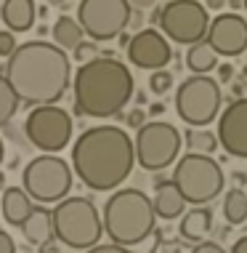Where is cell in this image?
Wrapping results in <instances>:
<instances>
[{"label":"cell","instance_id":"52a82bcc","mask_svg":"<svg viewBox=\"0 0 247 253\" xmlns=\"http://www.w3.org/2000/svg\"><path fill=\"white\" fill-rule=\"evenodd\" d=\"M22 189L35 203H59L72 192V168L56 155L32 157L22 170Z\"/></svg>","mask_w":247,"mask_h":253},{"label":"cell","instance_id":"5b68a950","mask_svg":"<svg viewBox=\"0 0 247 253\" xmlns=\"http://www.w3.org/2000/svg\"><path fill=\"white\" fill-rule=\"evenodd\" d=\"M51 221H53V237L72 251L93 248V245H99L101 235H104L96 205L80 195L64 197V200L53 205Z\"/></svg>","mask_w":247,"mask_h":253},{"label":"cell","instance_id":"6da1fadb","mask_svg":"<svg viewBox=\"0 0 247 253\" xmlns=\"http://www.w3.org/2000/svg\"><path fill=\"white\" fill-rule=\"evenodd\" d=\"M3 78L16 93L19 104L48 107L59 104V99L72 85V61L67 51L56 48L48 40H30L13 48L5 59Z\"/></svg>","mask_w":247,"mask_h":253},{"label":"cell","instance_id":"30bf717a","mask_svg":"<svg viewBox=\"0 0 247 253\" xmlns=\"http://www.w3.org/2000/svg\"><path fill=\"white\" fill-rule=\"evenodd\" d=\"M181 133L176 126L165 120H152L143 123L136 133L133 141V152H136V163L143 170H162L170 163H176L178 149H181Z\"/></svg>","mask_w":247,"mask_h":253},{"label":"cell","instance_id":"7402d4cb","mask_svg":"<svg viewBox=\"0 0 247 253\" xmlns=\"http://www.w3.org/2000/svg\"><path fill=\"white\" fill-rule=\"evenodd\" d=\"M186 67L194 75H208L218 67V53L210 48L208 40H200V43L189 45L186 51Z\"/></svg>","mask_w":247,"mask_h":253},{"label":"cell","instance_id":"d6a6232c","mask_svg":"<svg viewBox=\"0 0 247 253\" xmlns=\"http://www.w3.org/2000/svg\"><path fill=\"white\" fill-rule=\"evenodd\" d=\"M143 120H146V118H143L141 109H133V112L128 115V126H130V128H141V126H143Z\"/></svg>","mask_w":247,"mask_h":253},{"label":"cell","instance_id":"b9f144b4","mask_svg":"<svg viewBox=\"0 0 247 253\" xmlns=\"http://www.w3.org/2000/svg\"><path fill=\"white\" fill-rule=\"evenodd\" d=\"M3 181H5V179H3V173H0V187H3Z\"/></svg>","mask_w":247,"mask_h":253},{"label":"cell","instance_id":"ab89813d","mask_svg":"<svg viewBox=\"0 0 247 253\" xmlns=\"http://www.w3.org/2000/svg\"><path fill=\"white\" fill-rule=\"evenodd\" d=\"M45 3H48V5H61L64 0H45Z\"/></svg>","mask_w":247,"mask_h":253},{"label":"cell","instance_id":"9c48e42d","mask_svg":"<svg viewBox=\"0 0 247 253\" xmlns=\"http://www.w3.org/2000/svg\"><path fill=\"white\" fill-rule=\"evenodd\" d=\"M157 24H160L162 35L170 38L173 43L194 45L208 35L210 13L200 0H168L160 8Z\"/></svg>","mask_w":247,"mask_h":253},{"label":"cell","instance_id":"1f68e13d","mask_svg":"<svg viewBox=\"0 0 247 253\" xmlns=\"http://www.w3.org/2000/svg\"><path fill=\"white\" fill-rule=\"evenodd\" d=\"M130 5V11H146V8H154L157 0H125Z\"/></svg>","mask_w":247,"mask_h":253},{"label":"cell","instance_id":"2e32d148","mask_svg":"<svg viewBox=\"0 0 247 253\" xmlns=\"http://www.w3.org/2000/svg\"><path fill=\"white\" fill-rule=\"evenodd\" d=\"M35 16H37L35 0H3V5H0V19H3L5 30L13 32V35L32 30Z\"/></svg>","mask_w":247,"mask_h":253},{"label":"cell","instance_id":"9a60e30c","mask_svg":"<svg viewBox=\"0 0 247 253\" xmlns=\"http://www.w3.org/2000/svg\"><path fill=\"white\" fill-rule=\"evenodd\" d=\"M218 144L231 157L247 160V96L234 99L218 118Z\"/></svg>","mask_w":247,"mask_h":253},{"label":"cell","instance_id":"603a6c76","mask_svg":"<svg viewBox=\"0 0 247 253\" xmlns=\"http://www.w3.org/2000/svg\"><path fill=\"white\" fill-rule=\"evenodd\" d=\"M223 218L237 227L247 221V192L245 189H229L223 197Z\"/></svg>","mask_w":247,"mask_h":253},{"label":"cell","instance_id":"83f0119b","mask_svg":"<svg viewBox=\"0 0 247 253\" xmlns=\"http://www.w3.org/2000/svg\"><path fill=\"white\" fill-rule=\"evenodd\" d=\"M13 48H16V38H13V32L3 30V32H0V56L8 59L13 53Z\"/></svg>","mask_w":247,"mask_h":253},{"label":"cell","instance_id":"44dd1931","mask_svg":"<svg viewBox=\"0 0 247 253\" xmlns=\"http://www.w3.org/2000/svg\"><path fill=\"white\" fill-rule=\"evenodd\" d=\"M82 27L77 24V19L72 16H59L51 27V38H53V45L61 51H72L77 43H82Z\"/></svg>","mask_w":247,"mask_h":253},{"label":"cell","instance_id":"60d3db41","mask_svg":"<svg viewBox=\"0 0 247 253\" xmlns=\"http://www.w3.org/2000/svg\"><path fill=\"white\" fill-rule=\"evenodd\" d=\"M242 8H245V11H247V0H242Z\"/></svg>","mask_w":247,"mask_h":253},{"label":"cell","instance_id":"e575fe53","mask_svg":"<svg viewBox=\"0 0 247 253\" xmlns=\"http://www.w3.org/2000/svg\"><path fill=\"white\" fill-rule=\"evenodd\" d=\"M231 253H247V235L239 237V240L231 245Z\"/></svg>","mask_w":247,"mask_h":253},{"label":"cell","instance_id":"d4e9b609","mask_svg":"<svg viewBox=\"0 0 247 253\" xmlns=\"http://www.w3.org/2000/svg\"><path fill=\"white\" fill-rule=\"evenodd\" d=\"M16 112H19V99L11 91V85L3 78V72H0V126H8Z\"/></svg>","mask_w":247,"mask_h":253},{"label":"cell","instance_id":"f1b7e54d","mask_svg":"<svg viewBox=\"0 0 247 253\" xmlns=\"http://www.w3.org/2000/svg\"><path fill=\"white\" fill-rule=\"evenodd\" d=\"M85 253H130V251H128V248H122V245L106 243V245H93V248H88Z\"/></svg>","mask_w":247,"mask_h":253},{"label":"cell","instance_id":"484cf974","mask_svg":"<svg viewBox=\"0 0 247 253\" xmlns=\"http://www.w3.org/2000/svg\"><path fill=\"white\" fill-rule=\"evenodd\" d=\"M170 88H173V75L165 72V70H157L149 75V91L157 93V96H162V93H168Z\"/></svg>","mask_w":247,"mask_h":253},{"label":"cell","instance_id":"7bdbcfd3","mask_svg":"<svg viewBox=\"0 0 247 253\" xmlns=\"http://www.w3.org/2000/svg\"><path fill=\"white\" fill-rule=\"evenodd\" d=\"M242 75H245V80H247V67H245V70H242Z\"/></svg>","mask_w":247,"mask_h":253},{"label":"cell","instance_id":"4fadbf2b","mask_svg":"<svg viewBox=\"0 0 247 253\" xmlns=\"http://www.w3.org/2000/svg\"><path fill=\"white\" fill-rule=\"evenodd\" d=\"M205 40L218 56H239L247 51V19L239 13H218L208 27Z\"/></svg>","mask_w":247,"mask_h":253},{"label":"cell","instance_id":"cb8c5ba5","mask_svg":"<svg viewBox=\"0 0 247 253\" xmlns=\"http://www.w3.org/2000/svg\"><path fill=\"white\" fill-rule=\"evenodd\" d=\"M183 139H186L189 152H194V155H208L210 157L218 149V139L208 131V128H189Z\"/></svg>","mask_w":247,"mask_h":253},{"label":"cell","instance_id":"ffe728a7","mask_svg":"<svg viewBox=\"0 0 247 253\" xmlns=\"http://www.w3.org/2000/svg\"><path fill=\"white\" fill-rule=\"evenodd\" d=\"M22 235H24V240L30 243V245H48V243H53V221H51V211H45V208H40V205H35L32 208V213L27 216V221L22 224Z\"/></svg>","mask_w":247,"mask_h":253},{"label":"cell","instance_id":"ba28073f","mask_svg":"<svg viewBox=\"0 0 247 253\" xmlns=\"http://www.w3.org/2000/svg\"><path fill=\"white\" fill-rule=\"evenodd\" d=\"M221 83L208 75H191L176 91V112L189 128H205L221 112Z\"/></svg>","mask_w":247,"mask_h":253},{"label":"cell","instance_id":"4dcf8cb0","mask_svg":"<svg viewBox=\"0 0 247 253\" xmlns=\"http://www.w3.org/2000/svg\"><path fill=\"white\" fill-rule=\"evenodd\" d=\"M191 253H226L218 243H208V240H202V243H197V248H191Z\"/></svg>","mask_w":247,"mask_h":253},{"label":"cell","instance_id":"7c38bea8","mask_svg":"<svg viewBox=\"0 0 247 253\" xmlns=\"http://www.w3.org/2000/svg\"><path fill=\"white\" fill-rule=\"evenodd\" d=\"M130 16L133 11L125 0H80L77 5V24L93 38V43L120 38L128 30Z\"/></svg>","mask_w":247,"mask_h":253},{"label":"cell","instance_id":"277c9868","mask_svg":"<svg viewBox=\"0 0 247 253\" xmlns=\"http://www.w3.org/2000/svg\"><path fill=\"white\" fill-rule=\"evenodd\" d=\"M154 208L146 192L141 189H117L109 200L104 203L101 213V227L109 235V240L122 248L141 245L149 235L154 232Z\"/></svg>","mask_w":247,"mask_h":253},{"label":"cell","instance_id":"8992f818","mask_svg":"<svg viewBox=\"0 0 247 253\" xmlns=\"http://www.w3.org/2000/svg\"><path fill=\"white\" fill-rule=\"evenodd\" d=\"M176 189L189 205H205L215 200L223 189V170L212 157L186 152L173 168Z\"/></svg>","mask_w":247,"mask_h":253},{"label":"cell","instance_id":"ac0fdd59","mask_svg":"<svg viewBox=\"0 0 247 253\" xmlns=\"http://www.w3.org/2000/svg\"><path fill=\"white\" fill-rule=\"evenodd\" d=\"M152 208H154V216L165 218H178L183 216V208H186V200L181 197V192L176 189L173 181H160L154 189V197H152Z\"/></svg>","mask_w":247,"mask_h":253},{"label":"cell","instance_id":"d590c367","mask_svg":"<svg viewBox=\"0 0 247 253\" xmlns=\"http://www.w3.org/2000/svg\"><path fill=\"white\" fill-rule=\"evenodd\" d=\"M226 5V0H205V8H210V11H221Z\"/></svg>","mask_w":247,"mask_h":253},{"label":"cell","instance_id":"ee69618b","mask_svg":"<svg viewBox=\"0 0 247 253\" xmlns=\"http://www.w3.org/2000/svg\"><path fill=\"white\" fill-rule=\"evenodd\" d=\"M245 85H247V80H245Z\"/></svg>","mask_w":247,"mask_h":253},{"label":"cell","instance_id":"74e56055","mask_svg":"<svg viewBox=\"0 0 247 253\" xmlns=\"http://www.w3.org/2000/svg\"><path fill=\"white\" fill-rule=\"evenodd\" d=\"M120 43L128 45V43H130V35H125V32H122V35H120Z\"/></svg>","mask_w":247,"mask_h":253},{"label":"cell","instance_id":"d6986e66","mask_svg":"<svg viewBox=\"0 0 247 253\" xmlns=\"http://www.w3.org/2000/svg\"><path fill=\"white\" fill-rule=\"evenodd\" d=\"M178 232H181V237L189 243H202L212 232V211L205 208V205H194L189 213L181 216Z\"/></svg>","mask_w":247,"mask_h":253},{"label":"cell","instance_id":"f35d334b","mask_svg":"<svg viewBox=\"0 0 247 253\" xmlns=\"http://www.w3.org/2000/svg\"><path fill=\"white\" fill-rule=\"evenodd\" d=\"M3 157H5V147H3V139H0V163H3Z\"/></svg>","mask_w":247,"mask_h":253},{"label":"cell","instance_id":"3957f363","mask_svg":"<svg viewBox=\"0 0 247 253\" xmlns=\"http://www.w3.org/2000/svg\"><path fill=\"white\" fill-rule=\"evenodd\" d=\"M133 75L120 59H114V53H101L88 64H80L72 78L74 107L88 118L120 115L133 96Z\"/></svg>","mask_w":247,"mask_h":253},{"label":"cell","instance_id":"5bb4252c","mask_svg":"<svg viewBox=\"0 0 247 253\" xmlns=\"http://www.w3.org/2000/svg\"><path fill=\"white\" fill-rule=\"evenodd\" d=\"M125 48H128L130 64H136L139 70H149V72L162 70V67L173 59V51H170L168 38H165L162 32H157V30L136 32Z\"/></svg>","mask_w":247,"mask_h":253},{"label":"cell","instance_id":"8d00e7d4","mask_svg":"<svg viewBox=\"0 0 247 253\" xmlns=\"http://www.w3.org/2000/svg\"><path fill=\"white\" fill-rule=\"evenodd\" d=\"M229 3V8H242V0H226Z\"/></svg>","mask_w":247,"mask_h":253},{"label":"cell","instance_id":"7a4b0ae2","mask_svg":"<svg viewBox=\"0 0 247 253\" xmlns=\"http://www.w3.org/2000/svg\"><path fill=\"white\" fill-rule=\"evenodd\" d=\"M136 166L133 139L120 126H93L72 144V170L93 192L120 187Z\"/></svg>","mask_w":247,"mask_h":253},{"label":"cell","instance_id":"e0dca14e","mask_svg":"<svg viewBox=\"0 0 247 253\" xmlns=\"http://www.w3.org/2000/svg\"><path fill=\"white\" fill-rule=\"evenodd\" d=\"M32 200L27 197V192L22 187H8L0 197V213H3L5 224H11V227H22L27 221V216L32 213Z\"/></svg>","mask_w":247,"mask_h":253},{"label":"cell","instance_id":"f546056e","mask_svg":"<svg viewBox=\"0 0 247 253\" xmlns=\"http://www.w3.org/2000/svg\"><path fill=\"white\" fill-rule=\"evenodd\" d=\"M0 253H16V243L5 229H0Z\"/></svg>","mask_w":247,"mask_h":253},{"label":"cell","instance_id":"4316f807","mask_svg":"<svg viewBox=\"0 0 247 253\" xmlns=\"http://www.w3.org/2000/svg\"><path fill=\"white\" fill-rule=\"evenodd\" d=\"M96 56H99V48H96L93 40H82V43H77L72 48V59L80 61V64H88V61L96 59Z\"/></svg>","mask_w":247,"mask_h":253},{"label":"cell","instance_id":"8fae6325","mask_svg":"<svg viewBox=\"0 0 247 253\" xmlns=\"http://www.w3.org/2000/svg\"><path fill=\"white\" fill-rule=\"evenodd\" d=\"M24 133H27V141L32 147H37L40 152L45 155L61 152L72 141V118L67 109L56 104L32 107L24 120Z\"/></svg>","mask_w":247,"mask_h":253},{"label":"cell","instance_id":"836d02e7","mask_svg":"<svg viewBox=\"0 0 247 253\" xmlns=\"http://www.w3.org/2000/svg\"><path fill=\"white\" fill-rule=\"evenodd\" d=\"M231 78H234V67H231V64H221V67H218V80L231 83Z\"/></svg>","mask_w":247,"mask_h":253}]
</instances>
